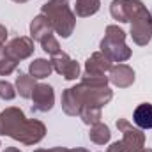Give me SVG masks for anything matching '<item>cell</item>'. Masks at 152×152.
<instances>
[{"instance_id": "cell-1", "label": "cell", "mask_w": 152, "mask_h": 152, "mask_svg": "<svg viewBox=\"0 0 152 152\" xmlns=\"http://www.w3.org/2000/svg\"><path fill=\"white\" fill-rule=\"evenodd\" d=\"M113 99V90L110 87H88L78 83L62 92V110L69 117L80 115L83 106H106Z\"/></svg>"}, {"instance_id": "cell-2", "label": "cell", "mask_w": 152, "mask_h": 152, "mask_svg": "<svg viewBox=\"0 0 152 152\" xmlns=\"http://www.w3.org/2000/svg\"><path fill=\"white\" fill-rule=\"evenodd\" d=\"M41 14H44L51 27L53 32L58 34L62 39L71 37L76 27V14L71 11L67 0H48L41 7Z\"/></svg>"}, {"instance_id": "cell-3", "label": "cell", "mask_w": 152, "mask_h": 152, "mask_svg": "<svg viewBox=\"0 0 152 152\" xmlns=\"http://www.w3.org/2000/svg\"><path fill=\"white\" fill-rule=\"evenodd\" d=\"M99 48L112 62H117V64L129 60L133 55L131 48L126 44V32L118 25H108L106 27L104 37L101 39Z\"/></svg>"}, {"instance_id": "cell-4", "label": "cell", "mask_w": 152, "mask_h": 152, "mask_svg": "<svg viewBox=\"0 0 152 152\" xmlns=\"http://www.w3.org/2000/svg\"><path fill=\"white\" fill-rule=\"evenodd\" d=\"M117 129L122 133V140H120V151L122 152H142L145 149L143 129L134 127L127 118H118Z\"/></svg>"}, {"instance_id": "cell-5", "label": "cell", "mask_w": 152, "mask_h": 152, "mask_svg": "<svg viewBox=\"0 0 152 152\" xmlns=\"http://www.w3.org/2000/svg\"><path fill=\"white\" fill-rule=\"evenodd\" d=\"M25 124H27L25 113L16 106H9L0 113V134L9 136L18 142Z\"/></svg>"}, {"instance_id": "cell-6", "label": "cell", "mask_w": 152, "mask_h": 152, "mask_svg": "<svg viewBox=\"0 0 152 152\" xmlns=\"http://www.w3.org/2000/svg\"><path fill=\"white\" fill-rule=\"evenodd\" d=\"M133 42L138 46H147L152 39V14L147 7H143L133 20H131V32Z\"/></svg>"}, {"instance_id": "cell-7", "label": "cell", "mask_w": 152, "mask_h": 152, "mask_svg": "<svg viewBox=\"0 0 152 152\" xmlns=\"http://www.w3.org/2000/svg\"><path fill=\"white\" fill-rule=\"evenodd\" d=\"M142 0H112L110 14L118 23H131V20L143 9Z\"/></svg>"}, {"instance_id": "cell-8", "label": "cell", "mask_w": 152, "mask_h": 152, "mask_svg": "<svg viewBox=\"0 0 152 152\" xmlns=\"http://www.w3.org/2000/svg\"><path fill=\"white\" fill-rule=\"evenodd\" d=\"M32 112L46 113L55 106V92L48 83H37L32 92Z\"/></svg>"}, {"instance_id": "cell-9", "label": "cell", "mask_w": 152, "mask_h": 152, "mask_svg": "<svg viewBox=\"0 0 152 152\" xmlns=\"http://www.w3.org/2000/svg\"><path fill=\"white\" fill-rule=\"evenodd\" d=\"M50 62H51L53 71L58 73L60 76H64V80H67V81H73V80H76V78L80 76V64H78L76 60H73V58H71L67 53H64V51L53 55Z\"/></svg>"}, {"instance_id": "cell-10", "label": "cell", "mask_w": 152, "mask_h": 152, "mask_svg": "<svg viewBox=\"0 0 152 152\" xmlns=\"http://www.w3.org/2000/svg\"><path fill=\"white\" fill-rule=\"evenodd\" d=\"M34 39L27 37V36H18V37L11 39L5 46V53L14 58L16 62H21L25 58H28L34 53Z\"/></svg>"}, {"instance_id": "cell-11", "label": "cell", "mask_w": 152, "mask_h": 152, "mask_svg": "<svg viewBox=\"0 0 152 152\" xmlns=\"http://www.w3.org/2000/svg\"><path fill=\"white\" fill-rule=\"evenodd\" d=\"M44 136H46V126L37 118H27V124H25L18 142L23 145H36Z\"/></svg>"}, {"instance_id": "cell-12", "label": "cell", "mask_w": 152, "mask_h": 152, "mask_svg": "<svg viewBox=\"0 0 152 152\" xmlns=\"http://www.w3.org/2000/svg\"><path fill=\"white\" fill-rule=\"evenodd\" d=\"M108 80L118 88H127L134 83V71L127 64H117L112 66V69L108 71Z\"/></svg>"}, {"instance_id": "cell-13", "label": "cell", "mask_w": 152, "mask_h": 152, "mask_svg": "<svg viewBox=\"0 0 152 152\" xmlns=\"http://www.w3.org/2000/svg\"><path fill=\"white\" fill-rule=\"evenodd\" d=\"M112 60L103 53V51H96L92 53L87 62H85V76H99V75H108V71L112 69Z\"/></svg>"}, {"instance_id": "cell-14", "label": "cell", "mask_w": 152, "mask_h": 152, "mask_svg": "<svg viewBox=\"0 0 152 152\" xmlns=\"http://www.w3.org/2000/svg\"><path fill=\"white\" fill-rule=\"evenodd\" d=\"M133 122L140 129H152V103H142L133 112Z\"/></svg>"}, {"instance_id": "cell-15", "label": "cell", "mask_w": 152, "mask_h": 152, "mask_svg": "<svg viewBox=\"0 0 152 152\" xmlns=\"http://www.w3.org/2000/svg\"><path fill=\"white\" fill-rule=\"evenodd\" d=\"M53 34V27L50 23V20L44 14H37L32 21H30V37L34 41H41L42 37Z\"/></svg>"}, {"instance_id": "cell-16", "label": "cell", "mask_w": 152, "mask_h": 152, "mask_svg": "<svg viewBox=\"0 0 152 152\" xmlns=\"http://www.w3.org/2000/svg\"><path fill=\"white\" fill-rule=\"evenodd\" d=\"M36 78H32L27 73H18L16 75V92L23 97V99H30L32 97V92L36 88Z\"/></svg>"}, {"instance_id": "cell-17", "label": "cell", "mask_w": 152, "mask_h": 152, "mask_svg": "<svg viewBox=\"0 0 152 152\" xmlns=\"http://www.w3.org/2000/svg\"><path fill=\"white\" fill-rule=\"evenodd\" d=\"M88 138H90V142L96 143V145H106V143L110 142V138H112L110 127H108L106 124H103V122H97V124L90 126V129H88Z\"/></svg>"}, {"instance_id": "cell-18", "label": "cell", "mask_w": 152, "mask_h": 152, "mask_svg": "<svg viewBox=\"0 0 152 152\" xmlns=\"http://www.w3.org/2000/svg\"><path fill=\"white\" fill-rule=\"evenodd\" d=\"M53 73V67H51V62L46 60V58H36L30 62L28 66V75L36 80H44Z\"/></svg>"}, {"instance_id": "cell-19", "label": "cell", "mask_w": 152, "mask_h": 152, "mask_svg": "<svg viewBox=\"0 0 152 152\" xmlns=\"http://www.w3.org/2000/svg\"><path fill=\"white\" fill-rule=\"evenodd\" d=\"M75 14L80 18L94 16L101 9V0H75Z\"/></svg>"}, {"instance_id": "cell-20", "label": "cell", "mask_w": 152, "mask_h": 152, "mask_svg": "<svg viewBox=\"0 0 152 152\" xmlns=\"http://www.w3.org/2000/svg\"><path fill=\"white\" fill-rule=\"evenodd\" d=\"M78 117L83 120V124L94 126V124L101 122V108L99 106H83Z\"/></svg>"}, {"instance_id": "cell-21", "label": "cell", "mask_w": 152, "mask_h": 152, "mask_svg": "<svg viewBox=\"0 0 152 152\" xmlns=\"http://www.w3.org/2000/svg\"><path fill=\"white\" fill-rule=\"evenodd\" d=\"M39 42H41V48L44 50V53H48V55H51V57L62 51V48H60L58 41H57V37H55L53 34H50V36L42 37L41 41H39Z\"/></svg>"}, {"instance_id": "cell-22", "label": "cell", "mask_w": 152, "mask_h": 152, "mask_svg": "<svg viewBox=\"0 0 152 152\" xmlns=\"http://www.w3.org/2000/svg\"><path fill=\"white\" fill-rule=\"evenodd\" d=\"M18 64H20V62H16L14 58H11V57L5 53V57L0 60V76H9V75H12V73L16 71Z\"/></svg>"}, {"instance_id": "cell-23", "label": "cell", "mask_w": 152, "mask_h": 152, "mask_svg": "<svg viewBox=\"0 0 152 152\" xmlns=\"http://www.w3.org/2000/svg\"><path fill=\"white\" fill-rule=\"evenodd\" d=\"M16 88H14V85L11 83V81H7V80H2L0 81V99H4V101H12L14 97H16Z\"/></svg>"}, {"instance_id": "cell-24", "label": "cell", "mask_w": 152, "mask_h": 152, "mask_svg": "<svg viewBox=\"0 0 152 152\" xmlns=\"http://www.w3.org/2000/svg\"><path fill=\"white\" fill-rule=\"evenodd\" d=\"M108 76L106 75H99V76H85L81 78V83L88 85V87H108Z\"/></svg>"}, {"instance_id": "cell-25", "label": "cell", "mask_w": 152, "mask_h": 152, "mask_svg": "<svg viewBox=\"0 0 152 152\" xmlns=\"http://www.w3.org/2000/svg\"><path fill=\"white\" fill-rule=\"evenodd\" d=\"M34 152H69V149H66V147H53V149H37Z\"/></svg>"}, {"instance_id": "cell-26", "label": "cell", "mask_w": 152, "mask_h": 152, "mask_svg": "<svg viewBox=\"0 0 152 152\" xmlns=\"http://www.w3.org/2000/svg\"><path fill=\"white\" fill-rule=\"evenodd\" d=\"M106 152H122L120 151V142H113V143L108 147V151Z\"/></svg>"}, {"instance_id": "cell-27", "label": "cell", "mask_w": 152, "mask_h": 152, "mask_svg": "<svg viewBox=\"0 0 152 152\" xmlns=\"http://www.w3.org/2000/svg\"><path fill=\"white\" fill-rule=\"evenodd\" d=\"M5 39H7V28H5L4 25H0V42L4 44V42H5Z\"/></svg>"}, {"instance_id": "cell-28", "label": "cell", "mask_w": 152, "mask_h": 152, "mask_svg": "<svg viewBox=\"0 0 152 152\" xmlns=\"http://www.w3.org/2000/svg\"><path fill=\"white\" fill-rule=\"evenodd\" d=\"M4 57H5V44H2V42H0V60H2Z\"/></svg>"}, {"instance_id": "cell-29", "label": "cell", "mask_w": 152, "mask_h": 152, "mask_svg": "<svg viewBox=\"0 0 152 152\" xmlns=\"http://www.w3.org/2000/svg\"><path fill=\"white\" fill-rule=\"evenodd\" d=\"M69 152H90V151H87V149H81V147H75V149H71Z\"/></svg>"}, {"instance_id": "cell-30", "label": "cell", "mask_w": 152, "mask_h": 152, "mask_svg": "<svg viewBox=\"0 0 152 152\" xmlns=\"http://www.w3.org/2000/svg\"><path fill=\"white\" fill-rule=\"evenodd\" d=\"M4 152H21V151H20V149H16V147H7Z\"/></svg>"}, {"instance_id": "cell-31", "label": "cell", "mask_w": 152, "mask_h": 152, "mask_svg": "<svg viewBox=\"0 0 152 152\" xmlns=\"http://www.w3.org/2000/svg\"><path fill=\"white\" fill-rule=\"evenodd\" d=\"M12 2H16V4H25V2H28V0H12Z\"/></svg>"}, {"instance_id": "cell-32", "label": "cell", "mask_w": 152, "mask_h": 152, "mask_svg": "<svg viewBox=\"0 0 152 152\" xmlns=\"http://www.w3.org/2000/svg\"><path fill=\"white\" fill-rule=\"evenodd\" d=\"M142 152H152V149H143Z\"/></svg>"}, {"instance_id": "cell-33", "label": "cell", "mask_w": 152, "mask_h": 152, "mask_svg": "<svg viewBox=\"0 0 152 152\" xmlns=\"http://www.w3.org/2000/svg\"><path fill=\"white\" fill-rule=\"evenodd\" d=\"M0 147H2V143H0Z\"/></svg>"}]
</instances>
